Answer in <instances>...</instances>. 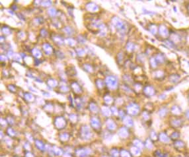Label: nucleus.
Returning a JSON list of instances; mask_svg holds the SVG:
<instances>
[{
  "instance_id": "12",
  "label": "nucleus",
  "mask_w": 189,
  "mask_h": 157,
  "mask_svg": "<svg viewBox=\"0 0 189 157\" xmlns=\"http://www.w3.org/2000/svg\"><path fill=\"white\" fill-rule=\"evenodd\" d=\"M120 135L122 137H125L128 135V131L126 129L124 128H122L121 129H120Z\"/></svg>"
},
{
  "instance_id": "16",
  "label": "nucleus",
  "mask_w": 189,
  "mask_h": 157,
  "mask_svg": "<svg viewBox=\"0 0 189 157\" xmlns=\"http://www.w3.org/2000/svg\"><path fill=\"white\" fill-rule=\"evenodd\" d=\"M157 61H158L159 63H162L163 61V58L162 57V56H158V57H157Z\"/></svg>"
},
{
  "instance_id": "13",
  "label": "nucleus",
  "mask_w": 189,
  "mask_h": 157,
  "mask_svg": "<svg viewBox=\"0 0 189 157\" xmlns=\"http://www.w3.org/2000/svg\"><path fill=\"white\" fill-rule=\"evenodd\" d=\"M87 7L88 9L91 11H95L97 9V5H94L93 3H90V4H89L88 5H87Z\"/></svg>"
},
{
  "instance_id": "11",
  "label": "nucleus",
  "mask_w": 189,
  "mask_h": 157,
  "mask_svg": "<svg viewBox=\"0 0 189 157\" xmlns=\"http://www.w3.org/2000/svg\"><path fill=\"white\" fill-rule=\"evenodd\" d=\"M179 135H180V134H179V132L174 131L173 133H172V134L170 136V138L172 139L177 140V139L179 137Z\"/></svg>"
},
{
  "instance_id": "5",
  "label": "nucleus",
  "mask_w": 189,
  "mask_h": 157,
  "mask_svg": "<svg viewBox=\"0 0 189 157\" xmlns=\"http://www.w3.org/2000/svg\"><path fill=\"white\" fill-rule=\"evenodd\" d=\"M173 144H174L175 147L178 150L184 148V146H185L184 142L182 141H181V140H175L173 143Z\"/></svg>"
},
{
  "instance_id": "17",
  "label": "nucleus",
  "mask_w": 189,
  "mask_h": 157,
  "mask_svg": "<svg viewBox=\"0 0 189 157\" xmlns=\"http://www.w3.org/2000/svg\"><path fill=\"white\" fill-rule=\"evenodd\" d=\"M34 52H33V53H34V55L36 57V58H38L39 56H41V52H39V51L38 50H36V52H35V50H33Z\"/></svg>"
},
{
  "instance_id": "20",
  "label": "nucleus",
  "mask_w": 189,
  "mask_h": 157,
  "mask_svg": "<svg viewBox=\"0 0 189 157\" xmlns=\"http://www.w3.org/2000/svg\"><path fill=\"white\" fill-rule=\"evenodd\" d=\"M181 157V156H178V157Z\"/></svg>"
},
{
  "instance_id": "18",
  "label": "nucleus",
  "mask_w": 189,
  "mask_h": 157,
  "mask_svg": "<svg viewBox=\"0 0 189 157\" xmlns=\"http://www.w3.org/2000/svg\"><path fill=\"white\" fill-rule=\"evenodd\" d=\"M55 12L56 11L54 10V9H49V13H50V14L52 13V15H54L55 14Z\"/></svg>"
},
{
  "instance_id": "3",
  "label": "nucleus",
  "mask_w": 189,
  "mask_h": 157,
  "mask_svg": "<svg viewBox=\"0 0 189 157\" xmlns=\"http://www.w3.org/2000/svg\"><path fill=\"white\" fill-rule=\"evenodd\" d=\"M138 106L135 104H130V105L128 107V111L129 114L132 115H136L138 111Z\"/></svg>"
},
{
  "instance_id": "2",
  "label": "nucleus",
  "mask_w": 189,
  "mask_h": 157,
  "mask_svg": "<svg viewBox=\"0 0 189 157\" xmlns=\"http://www.w3.org/2000/svg\"><path fill=\"white\" fill-rule=\"evenodd\" d=\"M158 139L160 140V141H161L163 143H168L170 141V137L165 133V132H161L160 133V134L158 135Z\"/></svg>"
},
{
  "instance_id": "19",
  "label": "nucleus",
  "mask_w": 189,
  "mask_h": 157,
  "mask_svg": "<svg viewBox=\"0 0 189 157\" xmlns=\"http://www.w3.org/2000/svg\"><path fill=\"white\" fill-rule=\"evenodd\" d=\"M185 116H186L187 119H189V110H187L186 112H185Z\"/></svg>"
},
{
  "instance_id": "9",
  "label": "nucleus",
  "mask_w": 189,
  "mask_h": 157,
  "mask_svg": "<svg viewBox=\"0 0 189 157\" xmlns=\"http://www.w3.org/2000/svg\"><path fill=\"white\" fill-rule=\"evenodd\" d=\"M168 111V109L165 108V107H163L162 108H160L158 111V114H159V116L164 117L166 116L167 113Z\"/></svg>"
},
{
  "instance_id": "6",
  "label": "nucleus",
  "mask_w": 189,
  "mask_h": 157,
  "mask_svg": "<svg viewBox=\"0 0 189 157\" xmlns=\"http://www.w3.org/2000/svg\"><path fill=\"white\" fill-rule=\"evenodd\" d=\"M171 125L175 127H179L180 125H181L182 120L179 119V118L173 119V120H171Z\"/></svg>"
},
{
  "instance_id": "21",
  "label": "nucleus",
  "mask_w": 189,
  "mask_h": 157,
  "mask_svg": "<svg viewBox=\"0 0 189 157\" xmlns=\"http://www.w3.org/2000/svg\"></svg>"
},
{
  "instance_id": "15",
  "label": "nucleus",
  "mask_w": 189,
  "mask_h": 157,
  "mask_svg": "<svg viewBox=\"0 0 189 157\" xmlns=\"http://www.w3.org/2000/svg\"><path fill=\"white\" fill-rule=\"evenodd\" d=\"M126 120L125 121V124L126 125H128V126H132V119L129 118V117H126Z\"/></svg>"
},
{
  "instance_id": "1",
  "label": "nucleus",
  "mask_w": 189,
  "mask_h": 157,
  "mask_svg": "<svg viewBox=\"0 0 189 157\" xmlns=\"http://www.w3.org/2000/svg\"><path fill=\"white\" fill-rule=\"evenodd\" d=\"M106 83L109 87L114 89L117 85V79L114 76H109L106 78Z\"/></svg>"
},
{
  "instance_id": "14",
  "label": "nucleus",
  "mask_w": 189,
  "mask_h": 157,
  "mask_svg": "<svg viewBox=\"0 0 189 157\" xmlns=\"http://www.w3.org/2000/svg\"><path fill=\"white\" fill-rule=\"evenodd\" d=\"M44 50H45L46 53H50L51 52L50 51L52 50V48H51L50 45H48V44H46L45 45H44Z\"/></svg>"
},
{
  "instance_id": "8",
  "label": "nucleus",
  "mask_w": 189,
  "mask_h": 157,
  "mask_svg": "<svg viewBox=\"0 0 189 157\" xmlns=\"http://www.w3.org/2000/svg\"><path fill=\"white\" fill-rule=\"evenodd\" d=\"M144 92L145 93L147 94V95H153L154 94V92H155V91L154 89L151 87V86H147L144 89Z\"/></svg>"
},
{
  "instance_id": "10",
  "label": "nucleus",
  "mask_w": 189,
  "mask_h": 157,
  "mask_svg": "<svg viewBox=\"0 0 189 157\" xmlns=\"http://www.w3.org/2000/svg\"><path fill=\"white\" fill-rule=\"evenodd\" d=\"M159 33L161 34V35H163V36H166V35L167 34V29L165 27V26H161L160 27H159Z\"/></svg>"
},
{
  "instance_id": "4",
  "label": "nucleus",
  "mask_w": 189,
  "mask_h": 157,
  "mask_svg": "<svg viewBox=\"0 0 189 157\" xmlns=\"http://www.w3.org/2000/svg\"><path fill=\"white\" fill-rule=\"evenodd\" d=\"M171 111L172 114H173L174 116H179L181 114V110L178 106L174 105V106H173L171 107Z\"/></svg>"
},
{
  "instance_id": "7",
  "label": "nucleus",
  "mask_w": 189,
  "mask_h": 157,
  "mask_svg": "<svg viewBox=\"0 0 189 157\" xmlns=\"http://www.w3.org/2000/svg\"><path fill=\"white\" fill-rule=\"evenodd\" d=\"M114 24V26H116V28H119V29H123L124 28V25L123 23L122 22L121 20H119V19H117V20H113Z\"/></svg>"
}]
</instances>
